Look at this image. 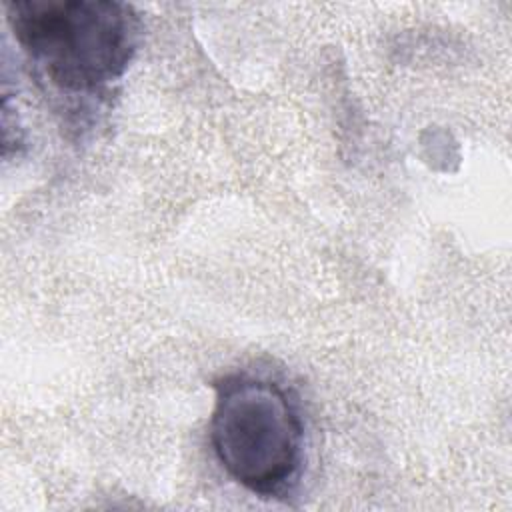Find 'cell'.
Returning <instances> with one entry per match:
<instances>
[{
    "label": "cell",
    "instance_id": "2",
    "mask_svg": "<svg viewBox=\"0 0 512 512\" xmlns=\"http://www.w3.org/2000/svg\"><path fill=\"white\" fill-rule=\"evenodd\" d=\"M208 436L222 470L260 498H286L304 464V424L290 392L254 374L216 382Z\"/></svg>",
    "mask_w": 512,
    "mask_h": 512
},
{
    "label": "cell",
    "instance_id": "1",
    "mask_svg": "<svg viewBox=\"0 0 512 512\" xmlns=\"http://www.w3.org/2000/svg\"><path fill=\"white\" fill-rule=\"evenodd\" d=\"M8 26L36 78L60 98H104L140 40L130 4L114 0H10Z\"/></svg>",
    "mask_w": 512,
    "mask_h": 512
}]
</instances>
